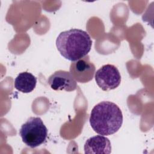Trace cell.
Masks as SVG:
<instances>
[{
	"label": "cell",
	"instance_id": "1",
	"mask_svg": "<svg viewBox=\"0 0 154 154\" xmlns=\"http://www.w3.org/2000/svg\"><path fill=\"white\" fill-rule=\"evenodd\" d=\"M92 129L98 134L110 135L117 132L123 123V114L114 103L102 101L92 109L89 119Z\"/></svg>",
	"mask_w": 154,
	"mask_h": 154
},
{
	"label": "cell",
	"instance_id": "2",
	"mask_svg": "<svg viewBox=\"0 0 154 154\" xmlns=\"http://www.w3.org/2000/svg\"><path fill=\"white\" fill-rule=\"evenodd\" d=\"M56 46L64 58L75 61L87 55L91 48L92 40L87 32L71 29L59 34Z\"/></svg>",
	"mask_w": 154,
	"mask_h": 154
},
{
	"label": "cell",
	"instance_id": "3",
	"mask_svg": "<svg viewBox=\"0 0 154 154\" xmlns=\"http://www.w3.org/2000/svg\"><path fill=\"white\" fill-rule=\"evenodd\" d=\"M48 132L47 128L40 117H31L21 126L19 135L26 146L35 148L46 141Z\"/></svg>",
	"mask_w": 154,
	"mask_h": 154
},
{
	"label": "cell",
	"instance_id": "4",
	"mask_svg": "<svg viewBox=\"0 0 154 154\" xmlns=\"http://www.w3.org/2000/svg\"><path fill=\"white\" fill-rule=\"evenodd\" d=\"M97 85L103 91L116 88L120 84L121 75L118 69L112 64H105L95 72Z\"/></svg>",
	"mask_w": 154,
	"mask_h": 154
},
{
	"label": "cell",
	"instance_id": "5",
	"mask_svg": "<svg viewBox=\"0 0 154 154\" xmlns=\"http://www.w3.org/2000/svg\"><path fill=\"white\" fill-rule=\"evenodd\" d=\"M96 67L87 55L76 61H72L70 66V73L76 82L86 83L93 79Z\"/></svg>",
	"mask_w": 154,
	"mask_h": 154
},
{
	"label": "cell",
	"instance_id": "6",
	"mask_svg": "<svg viewBox=\"0 0 154 154\" xmlns=\"http://www.w3.org/2000/svg\"><path fill=\"white\" fill-rule=\"evenodd\" d=\"M52 89L56 91H72L76 89L77 83L71 73L65 70H58L52 74L48 79Z\"/></svg>",
	"mask_w": 154,
	"mask_h": 154
},
{
	"label": "cell",
	"instance_id": "7",
	"mask_svg": "<svg viewBox=\"0 0 154 154\" xmlns=\"http://www.w3.org/2000/svg\"><path fill=\"white\" fill-rule=\"evenodd\" d=\"M84 148L85 154H109L111 152L109 140L102 135L89 138L85 141Z\"/></svg>",
	"mask_w": 154,
	"mask_h": 154
},
{
	"label": "cell",
	"instance_id": "8",
	"mask_svg": "<svg viewBox=\"0 0 154 154\" xmlns=\"http://www.w3.org/2000/svg\"><path fill=\"white\" fill-rule=\"evenodd\" d=\"M37 78L32 73L27 72L20 73L14 79L15 88L23 93H28L34 90L36 86Z\"/></svg>",
	"mask_w": 154,
	"mask_h": 154
}]
</instances>
